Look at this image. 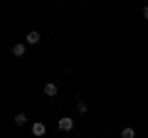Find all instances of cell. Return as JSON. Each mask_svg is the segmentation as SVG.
I'll list each match as a JSON object with an SVG mask.
<instances>
[{
  "mask_svg": "<svg viewBox=\"0 0 148 138\" xmlns=\"http://www.w3.org/2000/svg\"><path fill=\"white\" fill-rule=\"evenodd\" d=\"M15 123H17V126H25V123H27V113H17V116H15Z\"/></svg>",
  "mask_w": 148,
  "mask_h": 138,
  "instance_id": "obj_7",
  "label": "cell"
},
{
  "mask_svg": "<svg viewBox=\"0 0 148 138\" xmlns=\"http://www.w3.org/2000/svg\"><path fill=\"white\" fill-rule=\"evenodd\" d=\"M57 126H59V131H72V128H74V118L72 116H62Z\"/></svg>",
  "mask_w": 148,
  "mask_h": 138,
  "instance_id": "obj_1",
  "label": "cell"
},
{
  "mask_svg": "<svg viewBox=\"0 0 148 138\" xmlns=\"http://www.w3.org/2000/svg\"><path fill=\"white\" fill-rule=\"evenodd\" d=\"M45 133H47V126H45L42 121H35V123H32V136L40 138V136H45Z\"/></svg>",
  "mask_w": 148,
  "mask_h": 138,
  "instance_id": "obj_2",
  "label": "cell"
},
{
  "mask_svg": "<svg viewBox=\"0 0 148 138\" xmlns=\"http://www.w3.org/2000/svg\"><path fill=\"white\" fill-rule=\"evenodd\" d=\"M12 54H15V57H22V54H25V44H12Z\"/></svg>",
  "mask_w": 148,
  "mask_h": 138,
  "instance_id": "obj_5",
  "label": "cell"
},
{
  "mask_svg": "<svg viewBox=\"0 0 148 138\" xmlns=\"http://www.w3.org/2000/svg\"><path fill=\"white\" fill-rule=\"evenodd\" d=\"M143 17H146V20H148V5L143 8Z\"/></svg>",
  "mask_w": 148,
  "mask_h": 138,
  "instance_id": "obj_9",
  "label": "cell"
},
{
  "mask_svg": "<svg viewBox=\"0 0 148 138\" xmlns=\"http://www.w3.org/2000/svg\"><path fill=\"white\" fill-rule=\"evenodd\" d=\"M121 138H136V131H133L131 126H126V128L121 131Z\"/></svg>",
  "mask_w": 148,
  "mask_h": 138,
  "instance_id": "obj_6",
  "label": "cell"
},
{
  "mask_svg": "<svg viewBox=\"0 0 148 138\" xmlns=\"http://www.w3.org/2000/svg\"><path fill=\"white\" fill-rule=\"evenodd\" d=\"M86 111H89V106H86L84 101H79V113H86Z\"/></svg>",
  "mask_w": 148,
  "mask_h": 138,
  "instance_id": "obj_8",
  "label": "cell"
},
{
  "mask_svg": "<svg viewBox=\"0 0 148 138\" xmlns=\"http://www.w3.org/2000/svg\"><path fill=\"white\" fill-rule=\"evenodd\" d=\"M40 32H27V37H25V42L27 44H32V47H37V44H40Z\"/></svg>",
  "mask_w": 148,
  "mask_h": 138,
  "instance_id": "obj_3",
  "label": "cell"
},
{
  "mask_svg": "<svg viewBox=\"0 0 148 138\" xmlns=\"http://www.w3.org/2000/svg\"><path fill=\"white\" fill-rule=\"evenodd\" d=\"M57 84L54 81H49V84H45V96H57Z\"/></svg>",
  "mask_w": 148,
  "mask_h": 138,
  "instance_id": "obj_4",
  "label": "cell"
}]
</instances>
